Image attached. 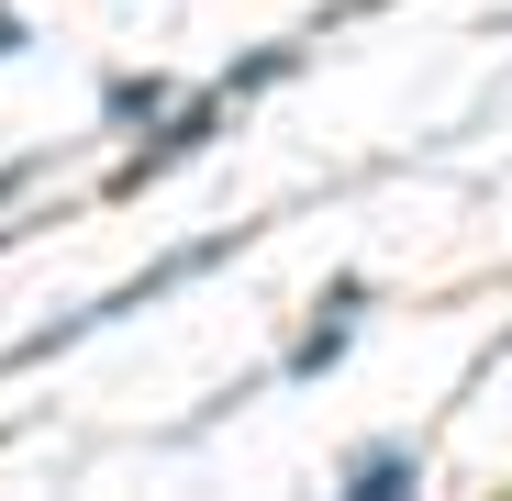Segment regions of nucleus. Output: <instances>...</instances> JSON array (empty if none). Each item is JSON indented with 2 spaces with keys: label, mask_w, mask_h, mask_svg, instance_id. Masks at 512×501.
Masks as SVG:
<instances>
[{
  "label": "nucleus",
  "mask_w": 512,
  "mask_h": 501,
  "mask_svg": "<svg viewBox=\"0 0 512 501\" xmlns=\"http://www.w3.org/2000/svg\"><path fill=\"white\" fill-rule=\"evenodd\" d=\"M12 190H23V167H0V201H12Z\"/></svg>",
  "instance_id": "5"
},
{
  "label": "nucleus",
  "mask_w": 512,
  "mask_h": 501,
  "mask_svg": "<svg viewBox=\"0 0 512 501\" xmlns=\"http://www.w3.org/2000/svg\"><path fill=\"white\" fill-rule=\"evenodd\" d=\"M346 490H357V501H401V490H423V457H412L401 435H390V446H357V457H346Z\"/></svg>",
  "instance_id": "2"
},
{
  "label": "nucleus",
  "mask_w": 512,
  "mask_h": 501,
  "mask_svg": "<svg viewBox=\"0 0 512 501\" xmlns=\"http://www.w3.org/2000/svg\"><path fill=\"white\" fill-rule=\"evenodd\" d=\"M101 112H112V123H156V112H167V78H112Z\"/></svg>",
  "instance_id": "3"
},
{
  "label": "nucleus",
  "mask_w": 512,
  "mask_h": 501,
  "mask_svg": "<svg viewBox=\"0 0 512 501\" xmlns=\"http://www.w3.org/2000/svg\"><path fill=\"white\" fill-rule=\"evenodd\" d=\"M0 56H23V23H12V12H0Z\"/></svg>",
  "instance_id": "4"
},
{
  "label": "nucleus",
  "mask_w": 512,
  "mask_h": 501,
  "mask_svg": "<svg viewBox=\"0 0 512 501\" xmlns=\"http://www.w3.org/2000/svg\"><path fill=\"white\" fill-rule=\"evenodd\" d=\"M357 301H368L357 279H334V301H323V323H312V334H301V346H290V379H323L334 357H346V346H357Z\"/></svg>",
  "instance_id": "1"
}]
</instances>
